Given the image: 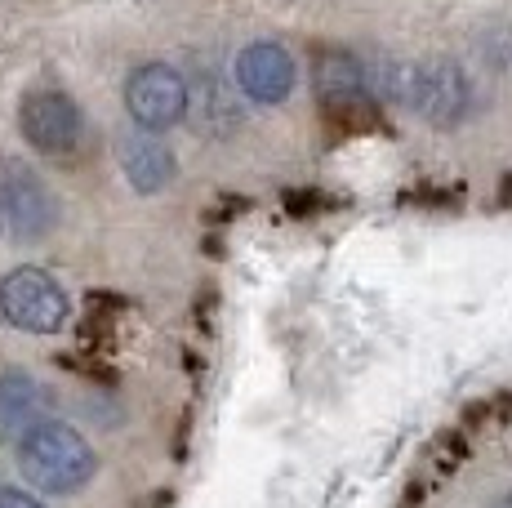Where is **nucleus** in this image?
Returning <instances> with one entry per match:
<instances>
[{
	"label": "nucleus",
	"instance_id": "9",
	"mask_svg": "<svg viewBox=\"0 0 512 508\" xmlns=\"http://www.w3.org/2000/svg\"><path fill=\"white\" fill-rule=\"evenodd\" d=\"M121 170H125V179H130L134 192L152 197V192H161L165 183H174V170H179V165H174V152L165 148L152 130H139V134H125Z\"/></svg>",
	"mask_w": 512,
	"mask_h": 508
},
{
	"label": "nucleus",
	"instance_id": "8",
	"mask_svg": "<svg viewBox=\"0 0 512 508\" xmlns=\"http://www.w3.org/2000/svg\"><path fill=\"white\" fill-rule=\"evenodd\" d=\"M41 419H49V388L27 370H5L0 375V437L18 442Z\"/></svg>",
	"mask_w": 512,
	"mask_h": 508
},
{
	"label": "nucleus",
	"instance_id": "4",
	"mask_svg": "<svg viewBox=\"0 0 512 508\" xmlns=\"http://www.w3.org/2000/svg\"><path fill=\"white\" fill-rule=\"evenodd\" d=\"M18 130L41 156H76L85 143V112L63 90H27L18 103Z\"/></svg>",
	"mask_w": 512,
	"mask_h": 508
},
{
	"label": "nucleus",
	"instance_id": "5",
	"mask_svg": "<svg viewBox=\"0 0 512 508\" xmlns=\"http://www.w3.org/2000/svg\"><path fill=\"white\" fill-rule=\"evenodd\" d=\"M187 103H192V85L170 63H143L125 81V107L139 121V130H174L187 116Z\"/></svg>",
	"mask_w": 512,
	"mask_h": 508
},
{
	"label": "nucleus",
	"instance_id": "10",
	"mask_svg": "<svg viewBox=\"0 0 512 508\" xmlns=\"http://www.w3.org/2000/svg\"><path fill=\"white\" fill-rule=\"evenodd\" d=\"M317 90H321V99L326 103H339V107L361 103L370 94L361 63L352 54H343V50H330V54L317 58Z\"/></svg>",
	"mask_w": 512,
	"mask_h": 508
},
{
	"label": "nucleus",
	"instance_id": "12",
	"mask_svg": "<svg viewBox=\"0 0 512 508\" xmlns=\"http://www.w3.org/2000/svg\"><path fill=\"white\" fill-rule=\"evenodd\" d=\"M0 508H45L36 495L18 491V486H0Z\"/></svg>",
	"mask_w": 512,
	"mask_h": 508
},
{
	"label": "nucleus",
	"instance_id": "6",
	"mask_svg": "<svg viewBox=\"0 0 512 508\" xmlns=\"http://www.w3.org/2000/svg\"><path fill=\"white\" fill-rule=\"evenodd\" d=\"M406 107H415L423 121L437 125V130H450V125H459L468 116L472 85L450 58H423V63H415V76H410Z\"/></svg>",
	"mask_w": 512,
	"mask_h": 508
},
{
	"label": "nucleus",
	"instance_id": "11",
	"mask_svg": "<svg viewBox=\"0 0 512 508\" xmlns=\"http://www.w3.org/2000/svg\"><path fill=\"white\" fill-rule=\"evenodd\" d=\"M196 121L214 125V130H232L236 121H241V112H236V99L228 90H223L214 76H205V85L196 90Z\"/></svg>",
	"mask_w": 512,
	"mask_h": 508
},
{
	"label": "nucleus",
	"instance_id": "3",
	"mask_svg": "<svg viewBox=\"0 0 512 508\" xmlns=\"http://www.w3.org/2000/svg\"><path fill=\"white\" fill-rule=\"evenodd\" d=\"M67 312L72 304L49 272L14 268L9 277H0V317L9 326L27 330V335H54V330H63Z\"/></svg>",
	"mask_w": 512,
	"mask_h": 508
},
{
	"label": "nucleus",
	"instance_id": "2",
	"mask_svg": "<svg viewBox=\"0 0 512 508\" xmlns=\"http://www.w3.org/2000/svg\"><path fill=\"white\" fill-rule=\"evenodd\" d=\"M58 197L36 165L23 156H0V237L36 246L58 228Z\"/></svg>",
	"mask_w": 512,
	"mask_h": 508
},
{
	"label": "nucleus",
	"instance_id": "7",
	"mask_svg": "<svg viewBox=\"0 0 512 508\" xmlns=\"http://www.w3.org/2000/svg\"><path fill=\"white\" fill-rule=\"evenodd\" d=\"M236 85L254 103H285L294 90V58L277 41H254L236 54Z\"/></svg>",
	"mask_w": 512,
	"mask_h": 508
},
{
	"label": "nucleus",
	"instance_id": "1",
	"mask_svg": "<svg viewBox=\"0 0 512 508\" xmlns=\"http://www.w3.org/2000/svg\"><path fill=\"white\" fill-rule=\"evenodd\" d=\"M18 468L45 495H76L94 477V446L63 419H41L18 437Z\"/></svg>",
	"mask_w": 512,
	"mask_h": 508
}]
</instances>
